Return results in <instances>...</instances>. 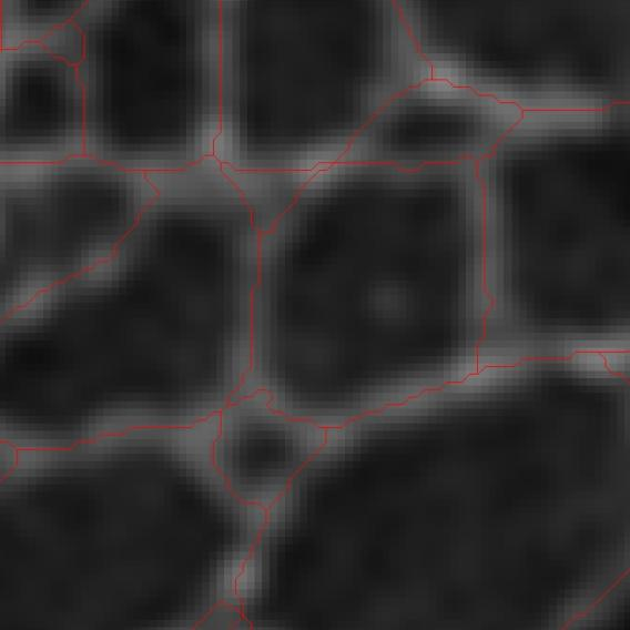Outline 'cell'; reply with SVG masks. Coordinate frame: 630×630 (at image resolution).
Here are the masks:
<instances>
[{
    "instance_id": "obj_1",
    "label": "cell",
    "mask_w": 630,
    "mask_h": 630,
    "mask_svg": "<svg viewBox=\"0 0 630 630\" xmlns=\"http://www.w3.org/2000/svg\"><path fill=\"white\" fill-rule=\"evenodd\" d=\"M104 261L1 316L2 373L171 368L192 359L197 271L238 246L222 215L172 179Z\"/></svg>"
},
{
    "instance_id": "obj_2",
    "label": "cell",
    "mask_w": 630,
    "mask_h": 630,
    "mask_svg": "<svg viewBox=\"0 0 630 630\" xmlns=\"http://www.w3.org/2000/svg\"><path fill=\"white\" fill-rule=\"evenodd\" d=\"M73 21L84 38L87 155L142 173L213 155L221 1L87 0Z\"/></svg>"
},
{
    "instance_id": "obj_5",
    "label": "cell",
    "mask_w": 630,
    "mask_h": 630,
    "mask_svg": "<svg viewBox=\"0 0 630 630\" xmlns=\"http://www.w3.org/2000/svg\"><path fill=\"white\" fill-rule=\"evenodd\" d=\"M87 0L0 1V50L41 43L62 24L72 21Z\"/></svg>"
},
{
    "instance_id": "obj_6",
    "label": "cell",
    "mask_w": 630,
    "mask_h": 630,
    "mask_svg": "<svg viewBox=\"0 0 630 630\" xmlns=\"http://www.w3.org/2000/svg\"><path fill=\"white\" fill-rule=\"evenodd\" d=\"M41 44L54 55L75 67L83 59V33L73 20L57 28Z\"/></svg>"
},
{
    "instance_id": "obj_4",
    "label": "cell",
    "mask_w": 630,
    "mask_h": 630,
    "mask_svg": "<svg viewBox=\"0 0 630 630\" xmlns=\"http://www.w3.org/2000/svg\"><path fill=\"white\" fill-rule=\"evenodd\" d=\"M0 163H53L85 154L78 67L41 43L0 50Z\"/></svg>"
},
{
    "instance_id": "obj_3",
    "label": "cell",
    "mask_w": 630,
    "mask_h": 630,
    "mask_svg": "<svg viewBox=\"0 0 630 630\" xmlns=\"http://www.w3.org/2000/svg\"><path fill=\"white\" fill-rule=\"evenodd\" d=\"M155 194L146 173L87 154L0 163L1 316L108 258Z\"/></svg>"
}]
</instances>
